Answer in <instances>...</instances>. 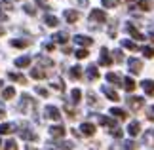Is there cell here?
I'll list each match as a JSON object with an SVG mask.
<instances>
[{
	"mask_svg": "<svg viewBox=\"0 0 154 150\" xmlns=\"http://www.w3.org/2000/svg\"><path fill=\"white\" fill-rule=\"evenodd\" d=\"M128 105H129L131 110H139L141 106L145 105V99H141V97H128Z\"/></svg>",
	"mask_w": 154,
	"mask_h": 150,
	"instance_id": "obj_1",
	"label": "cell"
},
{
	"mask_svg": "<svg viewBox=\"0 0 154 150\" xmlns=\"http://www.w3.org/2000/svg\"><path fill=\"white\" fill-rule=\"evenodd\" d=\"M44 112H46V116H48L50 120H55V122H57V120H61V112H59L55 106H51V105H50V106H46V110H44Z\"/></svg>",
	"mask_w": 154,
	"mask_h": 150,
	"instance_id": "obj_2",
	"label": "cell"
},
{
	"mask_svg": "<svg viewBox=\"0 0 154 150\" xmlns=\"http://www.w3.org/2000/svg\"><path fill=\"white\" fill-rule=\"evenodd\" d=\"M90 19H91V21H99V23H103V21H106V14H105L103 10H91Z\"/></svg>",
	"mask_w": 154,
	"mask_h": 150,
	"instance_id": "obj_3",
	"label": "cell"
},
{
	"mask_svg": "<svg viewBox=\"0 0 154 150\" xmlns=\"http://www.w3.org/2000/svg\"><path fill=\"white\" fill-rule=\"evenodd\" d=\"M128 65H129V70H131L133 74H139V72H141V69H143V63H141L139 59H129Z\"/></svg>",
	"mask_w": 154,
	"mask_h": 150,
	"instance_id": "obj_4",
	"label": "cell"
},
{
	"mask_svg": "<svg viewBox=\"0 0 154 150\" xmlns=\"http://www.w3.org/2000/svg\"><path fill=\"white\" fill-rule=\"evenodd\" d=\"M50 135L55 137V139H61V137H65V127H63V125H51V127H50Z\"/></svg>",
	"mask_w": 154,
	"mask_h": 150,
	"instance_id": "obj_5",
	"label": "cell"
},
{
	"mask_svg": "<svg viewBox=\"0 0 154 150\" xmlns=\"http://www.w3.org/2000/svg\"><path fill=\"white\" fill-rule=\"evenodd\" d=\"M74 42H76V44H80V46H84V47H88V46L93 44V40H91L90 36H84V34H76V36H74Z\"/></svg>",
	"mask_w": 154,
	"mask_h": 150,
	"instance_id": "obj_6",
	"label": "cell"
},
{
	"mask_svg": "<svg viewBox=\"0 0 154 150\" xmlns=\"http://www.w3.org/2000/svg\"><path fill=\"white\" fill-rule=\"evenodd\" d=\"M29 105H34V101L29 97V95H23L21 97V103H19V106H17V110H21V112H27V106Z\"/></svg>",
	"mask_w": 154,
	"mask_h": 150,
	"instance_id": "obj_7",
	"label": "cell"
},
{
	"mask_svg": "<svg viewBox=\"0 0 154 150\" xmlns=\"http://www.w3.org/2000/svg\"><path fill=\"white\" fill-rule=\"evenodd\" d=\"M110 63H112V59H110V55H109V51H106V47H103V50H101V57H99V65L109 67Z\"/></svg>",
	"mask_w": 154,
	"mask_h": 150,
	"instance_id": "obj_8",
	"label": "cell"
},
{
	"mask_svg": "<svg viewBox=\"0 0 154 150\" xmlns=\"http://www.w3.org/2000/svg\"><path fill=\"white\" fill-rule=\"evenodd\" d=\"M80 129H82V135H88V137L95 133V125H93V124H90V122L82 124V125H80Z\"/></svg>",
	"mask_w": 154,
	"mask_h": 150,
	"instance_id": "obj_9",
	"label": "cell"
},
{
	"mask_svg": "<svg viewBox=\"0 0 154 150\" xmlns=\"http://www.w3.org/2000/svg\"><path fill=\"white\" fill-rule=\"evenodd\" d=\"M101 89H103V93H105V95H106V97H109L110 101H114V103H116V101H120V97H118V93L114 91V89H110L109 86H103Z\"/></svg>",
	"mask_w": 154,
	"mask_h": 150,
	"instance_id": "obj_10",
	"label": "cell"
},
{
	"mask_svg": "<svg viewBox=\"0 0 154 150\" xmlns=\"http://www.w3.org/2000/svg\"><path fill=\"white\" fill-rule=\"evenodd\" d=\"M86 74H88L90 80H97V78H99V70H97L95 65H90V67L86 69Z\"/></svg>",
	"mask_w": 154,
	"mask_h": 150,
	"instance_id": "obj_11",
	"label": "cell"
},
{
	"mask_svg": "<svg viewBox=\"0 0 154 150\" xmlns=\"http://www.w3.org/2000/svg\"><path fill=\"white\" fill-rule=\"evenodd\" d=\"M15 131V124H2L0 125V135H10Z\"/></svg>",
	"mask_w": 154,
	"mask_h": 150,
	"instance_id": "obj_12",
	"label": "cell"
},
{
	"mask_svg": "<svg viewBox=\"0 0 154 150\" xmlns=\"http://www.w3.org/2000/svg\"><path fill=\"white\" fill-rule=\"evenodd\" d=\"M78 11H74V10H67V11H65V19H67L69 23H76V21H78Z\"/></svg>",
	"mask_w": 154,
	"mask_h": 150,
	"instance_id": "obj_13",
	"label": "cell"
},
{
	"mask_svg": "<svg viewBox=\"0 0 154 150\" xmlns=\"http://www.w3.org/2000/svg\"><path fill=\"white\" fill-rule=\"evenodd\" d=\"M99 124L105 125V127H112V129L116 127V122L112 118H106V116H99Z\"/></svg>",
	"mask_w": 154,
	"mask_h": 150,
	"instance_id": "obj_14",
	"label": "cell"
},
{
	"mask_svg": "<svg viewBox=\"0 0 154 150\" xmlns=\"http://www.w3.org/2000/svg\"><path fill=\"white\" fill-rule=\"evenodd\" d=\"M141 86H143L145 93L154 95V82H152V80H143V82H141Z\"/></svg>",
	"mask_w": 154,
	"mask_h": 150,
	"instance_id": "obj_15",
	"label": "cell"
},
{
	"mask_svg": "<svg viewBox=\"0 0 154 150\" xmlns=\"http://www.w3.org/2000/svg\"><path fill=\"white\" fill-rule=\"evenodd\" d=\"M126 31H128L129 34H131V36H133L135 40H145V36H143V34H141V32H139V31H137V29H135L133 25H128V27H126Z\"/></svg>",
	"mask_w": 154,
	"mask_h": 150,
	"instance_id": "obj_16",
	"label": "cell"
},
{
	"mask_svg": "<svg viewBox=\"0 0 154 150\" xmlns=\"http://www.w3.org/2000/svg\"><path fill=\"white\" fill-rule=\"evenodd\" d=\"M139 131H141V125H139V122H131V124L128 125V133L131 135V137L139 135Z\"/></svg>",
	"mask_w": 154,
	"mask_h": 150,
	"instance_id": "obj_17",
	"label": "cell"
},
{
	"mask_svg": "<svg viewBox=\"0 0 154 150\" xmlns=\"http://www.w3.org/2000/svg\"><path fill=\"white\" fill-rule=\"evenodd\" d=\"M19 135H21L25 141H36V139H38L36 133H32V131H29V129H21V131H19Z\"/></svg>",
	"mask_w": 154,
	"mask_h": 150,
	"instance_id": "obj_18",
	"label": "cell"
},
{
	"mask_svg": "<svg viewBox=\"0 0 154 150\" xmlns=\"http://www.w3.org/2000/svg\"><path fill=\"white\" fill-rule=\"evenodd\" d=\"M106 82H110V84H114V86H122V78L114 74V72H109L106 74Z\"/></svg>",
	"mask_w": 154,
	"mask_h": 150,
	"instance_id": "obj_19",
	"label": "cell"
},
{
	"mask_svg": "<svg viewBox=\"0 0 154 150\" xmlns=\"http://www.w3.org/2000/svg\"><path fill=\"white\" fill-rule=\"evenodd\" d=\"M8 78L14 82H19V84H27V78L23 74H17V72H8Z\"/></svg>",
	"mask_w": 154,
	"mask_h": 150,
	"instance_id": "obj_20",
	"label": "cell"
},
{
	"mask_svg": "<svg viewBox=\"0 0 154 150\" xmlns=\"http://www.w3.org/2000/svg\"><path fill=\"white\" fill-rule=\"evenodd\" d=\"M29 65H31V57H19V59H15V67H19V69L29 67Z\"/></svg>",
	"mask_w": 154,
	"mask_h": 150,
	"instance_id": "obj_21",
	"label": "cell"
},
{
	"mask_svg": "<svg viewBox=\"0 0 154 150\" xmlns=\"http://www.w3.org/2000/svg\"><path fill=\"white\" fill-rule=\"evenodd\" d=\"M31 76L32 78H36V80H42V78H46V70H42V69H32L31 70Z\"/></svg>",
	"mask_w": 154,
	"mask_h": 150,
	"instance_id": "obj_22",
	"label": "cell"
},
{
	"mask_svg": "<svg viewBox=\"0 0 154 150\" xmlns=\"http://www.w3.org/2000/svg\"><path fill=\"white\" fill-rule=\"evenodd\" d=\"M53 40H55L57 44H65V42L69 40V34L67 32H57V34H53Z\"/></svg>",
	"mask_w": 154,
	"mask_h": 150,
	"instance_id": "obj_23",
	"label": "cell"
},
{
	"mask_svg": "<svg viewBox=\"0 0 154 150\" xmlns=\"http://www.w3.org/2000/svg\"><path fill=\"white\" fill-rule=\"evenodd\" d=\"M44 23L48 27H57L59 25V19H57V17H53V15H46L44 17Z\"/></svg>",
	"mask_w": 154,
	"mask_h": 150,
	"instance_id": "obj_24",
	"label": "cell"
},
{
	"mask_svg": "<svg viewBox=\"0 0 154 150\" xmlns=\"http://www.w3.org/2000/svg\"><path fill=\"white\" fill-rule=\"evenodd\" d=\"M110 114H112V116H116V118H120V120H126L128 118L126 110H122V109H110Z\"/></svg>",
	"mask_w": 154,
	"mask_h": 150,
	"instance_id": "obj_25",
	"label": "cell"
},
{
	"mask_svg": "<svg viewBox=\"0 0 154 150\" xmlns=\"http://www.w3.org/2000/svg\"><path fill=\"white\" fill-rule=\"evenodd\" d=\"M124 84H122V86L124 87H126V91H133V89H135V82L131 80V78H124V80H122Z\"/></svg>",
	"mask_w": 154,
	"mask_h": 150,
	"instance_id": "obj_26",
	"label": "cell"
},
{
	"mask_svg": "<svg viewBox=\"0 0 154 150\" xmlns=\"http://www.w3.org/2000/svg\"><path fill=\"white\" fill-rule=\"evenodd\" d=\"M70 78H74V80H78V78H82V69L78 67V65L70 69Z\"/></svg>",
	"mask_w": 154,
	"mask_h": 150,
	"instance_id": "obj_27",
	"label": "cell"
},
{
	"mask_svg": "<svg viewBox=\"0 0 154 150\" xmlns=\"http://www.w3.org/2000/svg\"><path fill=\"white\" fill-rule=\"evenodd\" d=\"M15 95V87H6L2 91V99H11Z\"/></svg>",
	"mask_w": 154,
	"mask_h": 150,
	"instance_id": "obj_28",
	"label": "cell"
},
{
	"mask_svg": "<svg viewBox=\"0 0 154 150\" xmlns=\"http://www.w3.org/2000/svg\"><path fill=\"white\" fill-rule=\"evenodd\" d=\"M80 97H82L80 89H72V91H70V99H72V103H80Z\"/></svg>",
	"mask_w": 154,
	"mask_h": 150,
	"instance_id": "obj_29",
	"label": "cell"
},
{
	"mask_svg": "<svg viewBox=\"0 0 154 150\" xmlns=\"http://www.w3.org/2000/svg\"><path fill=\"white\" fill-rule=\"evenodd\" d=\"M139 8L143 10V11H149V10H152V2H150V0H141Z\"/></svg>",
	"mask_w": 154,
	"mask_h": 150,
	"instance_id": "obj_30",
	"label": "cell"
},
{
	"mask_svg": "<svg viewBox=\"0 0 154 150\" xmlns=\"http://www.w3.org/2000/svg\"><path fill=\"white\" fill-rule=\"evenodd\" d=\"M14 47H27L29 46V40H11L10 42Z\"/></svg>",
	"mask_w": 154,
	"mask_h": 150,
	"instance_id": "obj_31",
	"label": "cell"
},
{
	"mask_svg": "<svg viewBox=\"0 0 154 150\" xmlns=\"http://www.w3.org/2000/svg\"><path fill=\"white\" fill-rule=\"evenodd\" d=\"M72 142H67V141H63V142H57V148L59 150H72Z\"/></svg>",
	"mask_w": 154,
	"mask_h": 150,
	"instance_id": "obj_32",
	"label": "cell"
},
{
	"mask_svg": "<svg viewBox=\"0 0 154 150\" xmlns=\"http://www.w3.org/2000/svg\"><path fill=\"white\" fill-rule=\"evenodd\" d=\"M74 55H76V59H86V57H88V50H86V47H82V50H76Z\"/></svg>",
	"mask_w": 154,
	"mask_h": 150,
	"instance_id": "obj_33",
	"label": "cell"
},
{
	"mask_svg": "<svg viewBox=\"0 0 154 150\" xmlns=\"http://www.w3.org/2000/svg\"><path fill=\"white\" fill-rule=\"evenodd\" d=\"M51 87H55V89H59V91H63V89H65V84H63V80H59V78H57V80L51 82Z\"/></svg>",
	"mask_w": 154,
	"mask_h": 150,
	"instance_id": "obj_34",
	"label": "cell"
},
{
	"mask_svg": "<svg viewBox=\"0 0 154 150\" xmlns=\"http://www.w3.org/2000/svg\"><path fill=\"white\" fill-rule=\"evenodd\" d=\"M122 150H137V145H135L133 141H126L124 146H122Z\"/></svg>",
	"mask_w": 154,
	"mask_h": 150,
	"instance_id": "obj_35",
	"label": "cell"
},
{
	"mask_svg": "<svg viewBox=\"0 0 154 150\" xmlns=\"http://www.w3.org/2000/svg\"><path fill=\"white\" fill-rule=\"evenodd\" d=\"M122 46L128 47V50H137V44H135V42H129V40H122Z\"/></svg>",
	"mask_w": 154,
	"mask_h": 150,
	"instance_id": "obj_36",
	"label": "cell"
},
{
	"mask_svg": "<svg viewBox=\"0 0 154 150\" xmlns=\"http://www.w3.org/2000/svg\"><path fill=\"white\" fill-rule=\"evenodd\" d=\"M143 53H145L146 59H152V57H154V50H152V47H149V46L143 47Z\"/></svg>",
	"mask_w": 154,
	"mask_h": 150,
	"instance_id": "obj_37",
	"label": "cell"
},
{
	"mask_svg": "<svg viewBox=\"0 0 154 150\" xmlns=\"http://www.w3.org/2000/svg\"><path fill=\"white\" fill-rule=\"evenodd\" d=\"M101 4L105 6V8H116V0H101Z\"/></svg>",
	"mask_w": 154,
	"mask_h": 150,
	"instance_id": "obj_38",
	"label": "cell"
},
{
	"mask_svg": "<svg viewBox=\"0 0 154 150\" xmlns=\"http://www.w3.org/2000/svg\"><path fill=\"white\" fill-rule=\"evenodd\" d=\"M38 61H40V65H46V67H51V65H53L51 59H46V57H42V55H38Z\"/></svg>",
	"mask_w": 154,
	"mask_h": 150,
	"instance_id": "obj_39",
	"label": "cell"
},
{
	"mask_svg": "<svg viewBox=\"0 0 154 150\" xmlns=\"http://www.w3.org/2000/svg\"><path fill=\"white\" fill-rule=\"evenodd\" d=\"M4 150H17L15 141H8V142H6V146H4Z\"/></svg>",
	"mask_w": 154,
	"mask_h": 150,
	"instance_id": "obj_40",
	"label": "cell"
},
{
	"mask_svg": "<svg viewBox=\"0 0 154 150\" xmlns=\"http://www.w3.org/2000/svg\"><path fill=\"white\" fill-rule=\"evenodd\" d=\"M36 93L42 95V97H48V89H46V87H36Z\"/></svg>",
	"mask_w": 154,
	"mask_h": 150,
	"instance_id": "obj_41",
	"label": "cell"
},
{
	"mask_svg": "<svg viewBox=\"0 0 154 150\" xmlns=\"http://www.w3.org/2000/svg\"><path fill=\"white\" fill-rule=\"evenodd\" d=\"M88 101H90V105H97V99H95V95H93L91 91L88 93Z\"/></svg>",
	"mask_w": 154,
	"mask_h": 150,
	"instance_id": "obj_42",
	"label": "cell"
},
{
	"mask_svg": "<svg viewBox=\"0 0 154 150\" xmlns=\"http://www.w3.org/2000/svg\"><path fill=\"white\" fill-rule=\"evenodd\" d=\"M65 110H67V114H69V116H70V118H74V114H76V112H74V109H72V106H69V105H65Z\"/></svg>",
	"mask_w": 154,
	"mask_h": 150,
	"instance_id": "obj_43",
	"label": "cell"
},
{
	"mask_svg": "<svg viewBox=\"0 0 154 150\" xmlns=\"http://www.w3.org/2000/svg\"><path fill=\"white\" fill-rule=\"evenodd\" d=\"M25 11H27L29 15H34V14H36V11H34V8H32L31 4H27V6H25Z\"/></svg>",
	"mask_w": 154,
	"mask_h": 150,
	"instance_id": "obj_44",
	"label": "cell"
},
{
	"mask_svg": "<svg viewBox=\"0 0 154 150\" xmlns=\"http://www.w3.org/2000/svg\"><path fill=\"white\" fill-rule=\"evenodd\" d=\"M114 59H116L118 63H120L122 59H124V55H122V51H120V50H116V51H114Z\"/></svg>",
	"mask_w": 154,
	"mask_h": 150,
	"instance_id": "obj_45",
	"label": "cell"
},
{
	"mask_svg": "<svg viewBox=\"0 0 154 150\" xmlns=\"http://www.w3.org/2000/svg\"><path fill=\"white\" fill-rule=\"evenodd\" d=\"M6 118V109H4V105H0V120H4Z\"/></svg>",
	"mask_w": 154,
	"mask_h": 150,
	"instance_id": "obj_46",
	"label": "cell"
},
{
	"mask_svg": "<svg viewBox=\"0 0 154 150\" xmlns=\"http://www.w3.org/2000/svg\"><path fill=\"white\" fill-rule=\"evenodd\" d=\"M110 133H112V135H114V137H122V131H120V129H116V127H114V129H112V131H110Z\"/></svg>",
	"mask_w": 154,
	"mask_h": 150,
	"instance_id": "obj_47",
	"label": "cell"
},
{
	"mask_svg": "<svg viewBox=\"0 0 154 150\" xmlns=\"http://www.w3.org/2000/svg\"><path fill=\"white\" fill-rule=\"evenodd\" d=\"M149 120H154V106L149 109Z\"/></svg>",
	"mask_w": 154,
	"mask_h": 150,
	"instance_id": "obj_48",
	"label": "cell"
},
{
	"mask_svg": "<svg viewBox=\"0 0 154 150\" xmlns=\"http://www.w3.org/2000/svg\"><path fill=\"white\" fill-rule=\"evenodd\" d=\"M2 34H4V29H2V27H0V36H2Z\"/></svg>",
	"mask_w": 154,
	"mask_h": 150,
	"instance_id": "obj_49",
	"label": "cell"
},
{
	"mask_svg": "<svg viewBox=\"0 0 154 150\" xmlns=\"http://www.w3.org/2000/svg\"><path fill=\"white\" fill-rule=\"evenodd\" d=\"M27 150H36V148H31V146H27Z\"/></svg>",
	"mask_w": 154,
	"mask_h": 150,
	"instance_id": "obj_50",
	"label": "cell"
},
{
	"mask_svg": "<svg viewBox=\"0 0 154 150\" xmlns=\"http://www.w3.org/2000/svg\"><path fill=\"white\" fill-rule=\"evenodd\" d=\"M150 40H152V42H154V36H150Z\"/></svg>",
	"mask_w": 154,
	"mask_h": 150,
	"instance_id": "obj_51",
	"label": "cell"
},
{
	"mask_svg": "<svg viewBox=\"0 0 154 150\" xmlns=\"http://www.w3.org/2000/svg\"><path fill=\"white\" fill-rule=\"evenodd\" d=\"M0 87H2V80H0Z\"/></svg>",
	"mask_w": 154,
	"mask_h": 150,
	"instance_id": "obj_52",
	"label": "cell"
},
{
	"mask_svg": "<svg viewBox=\"0 0 154 150\" xmlns=\"http://www.w3.org/2000/svg\"><path fill=\"white\" fill-rule=\"evenodd\" d=\"M128 2H131V0H128Z\"/></svg>",
	"mask_w": 154,
	"mask_h": 150,
	"instance_id": "obj_53",
	"label": "cell"
},
{
	"mask_svg": "<svg viewBox=\"0 0 154 150\" xmlns=\"http://www.w3.org/2000/svg\"><path fill=\"white\" fill-rule=\"evenodd\" d=\"M48 150H51V148H48Z\"/></svg>",
	"mask_w": 154,
	"mask_h": 150,
	"instance_id": "obj_54",
	"label": "cell"
},
{
	"mask_svg": "<svg viewBox=\"0 0 154 150\" xmlns=\"http://www.w3.org/2000/svg\"><path fill=\"white\" fill-rule=\"evenodd\" d=\"M0 145H2V142H0Z\"/></svg>",
	"mask_w": 154,
	"mask_h": 150,
	"instance_id": "obj_55",
	"label": "cell"
}]
</instances>
